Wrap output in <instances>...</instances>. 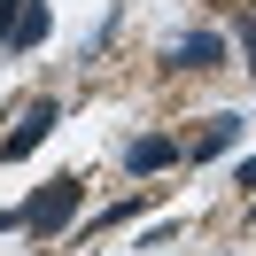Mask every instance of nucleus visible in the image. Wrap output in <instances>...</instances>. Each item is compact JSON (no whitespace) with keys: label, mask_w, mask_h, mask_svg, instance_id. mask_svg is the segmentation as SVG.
Masks as SVG:
<instances>
[{"label":"nucleus","mask_w":256,"mask_h":256,"mask_svg":"<svg viewBox=\"0 0 256 256\" xmlns=\"http://www.w3.org/2000/svg\"><path fill=\"white\" fill-rule=\"evenodd\" d=\"M47 32H54L47 0H0V54H32Z\"/></svg>","instance_id":"nucleus-2"},{"label":"nucleus","mask_w":256,"mask_h":256,"mask_svg":"<svg viewBox=\"0 0 256 256\" xmlns=\"http://www.w3.org/2000/svg\"><path fill=\"white\" fill-rule=\"evenodd\" d=\"M39 256H54V248H39Z\"/></svg>","instance_id":"nucleus-9"},{"label":"nucleus","mask_w":256,"mask_h":256,"mask_svg":"<svg viewBox=\"0 0 256 256\" xmlns=\"http://www.w3.org/2000/svg\"><path fill=\"white\" fill-rule=\"evenodd\" d=\"M240 132H248L240 116H202V132H194V140H178V156H186V163H210V156H225Z\"/></svg>","instance_id":"nucleus-6"},{"label":"nucleus","mask_w":256,"mask_h":256,"mask_svg":"<svg viewBox=\"0 0 256 256\" xmlns=\"http://www.w3.org/2000/svg\"><path fill=\"white\" fill-rule=\"evenodd\" d=\"M240 62H248V78H256V24H240Z\"/></svg>","instance_id":"nucleus-8"},{"label":"nucleus","mask_w":256,"mask_h":256,"mask_svg":"<svg viewBox=\"0 0 256 256\" xmlns=\"http://www.w3.org/2000/svg\"><path fill=\"white\" fill-rule=\"evenodd\" d=\"M78 202H86V194H78V178H47V186H39L32 202L16 210V225H24V233H39V240H47V233H62V225L78 218Z\"/></svg>","instance_id":"nucleus-1"},{"label":"nucleus","mask_w":256,"mask_h":256,"mask_svg":"<svg viewBox=\"0 0 256 256\" xmlns=\"http://www.w3.org/2000/svg\"><path fill=\"white\" fill-rule=\"evenodd\" d=\"M163 62L202 78V70H218V62H225V39H218V32H186V39H171V47H163Z\"/></svg>","instance_id":"nucleus-4"},{"label":"nucleus","mask_w":256,"mask_h":256,"mask_svg":"<svg viewBox=\"0 0 256 256\" xmlns=\"http://www.w3.org/2000/svg\"><path fill=\"white\" fill-rule=\"evenodd\" d=\"M178 163V140L171 132H140V140H124V171L132 178H156V171H171Z\"/></svg>","instance_id":"nucleus-5"},{"label":"nucleus","mask_w":256,"mask_h":256,"mask_svg":"<svg viewBox=\"0 0 256 256\" xmlns=\"http://www.w3.org/2000/svg\"><path fill=\"white\" fill-rule=\"evenodd\" d=\"M233 186H240V194H248V202H256V156H240V171H233Z\"/></svg>","instance_id":"nucleus-7"},{"label":"nucleus","mask_w":256,"mask_h":256,"mask_svg":"<svg viewBox=\"0 0 256 256\" xmlns=\"http://www.w3.org/2000/svg\"><path fill=\"white\" fill-rule=\"evenodd\" d=\"M54 124H62V101H54V94H39V101H24V116H16V124H8V132H0V163H24V156H32V148L47 140Z\"/></svg>","instance_id":"nucleus-3"}]
</instances>
